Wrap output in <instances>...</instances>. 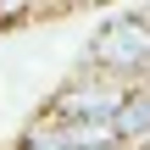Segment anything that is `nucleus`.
Returning <instances> with one entry per match:
<instances>
[{"instance_id": "obj_1", "label": "nucleus", "mask_w": 150, "mask_h": 150, "mask_svg": "<svg viewBox=\"0 0 150 150\" xmlns=\"http://www.w3.org/2000/svg\"><path fill=\"white\" fill-rule=\"evenodd\" d=\"M83 72L117 78V83H145L150 72V11H117L95 28L89 50H83Z\"/></svg>"}, {"instance_id": "obj_2", "label": "nucleus", "mask_w": 150, "mask_h": 150, "mask_svg": "<svg viewBox=\"0 0 150 150\" xmlns=\"http://www.w3.org/2000/svg\"><path fill=\"white\" fill-rule=\"evenodd\" d=\"M134 83H117V78H100V72H78L56 100H50V122L72 128V122H117V111L128 106Z\"/></svg>"}, {"instance_id": "obj_3", "label": "nucleus", "mask_w": 150, "mask_h": 150, "mask_svg": "<svg viewBox=\"0 0 150 150\" xmlns=\"http://www.w3.org/2000/svg\"><path fill=\"white\" fill-rule=\"evenodd\" d=\"M17 150H67V139H61V122L39 117V122L22 134V145H17Z\"/></svg>"}]
</instances>
